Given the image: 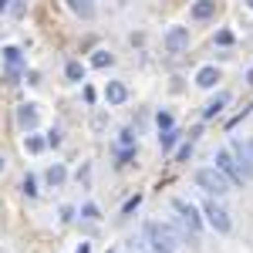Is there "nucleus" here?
Returning <instances> with one entry per match:
<instances>
[{
    "label": "nucleus",
    "instance_id": "nucleus-1",
    "mask_svg": "<svg viewBox=\"0 0 253 253\" xmlns=\"http://www.w3.org/2000/svg\"><path fill=\"white\" fill-rule=\"evenodd\" d=\"M196 186H199L203 193H210V196H226V193H230V179L219 172L216 166L199 169V172H196Z\"/></svg>",
    "mask_w": 253,
    "mask_h": 253
},
{
    "label": "nucleus",
    "instance_id": "nucleus-2",
    "mask_svg": "<svg viewBox=\"0 0 253 253\" xmlns=\"http://www.w3.org/2000/svg\"><path fill=\"white\" fill-rule=\"evenodd\" d=\"M145 236H149V247H152V253H172V250H175L172 233H169L166 226H159V223H145Z\"/></svg>",
    "mask_w": 253,
    "mask_h": 253
},
{
    "label": "nucleus",
    "instance_id": "nucleus-3",
    "mask_svg": "<svg viewBox=\"0 0 253 253\" xmlns=\"http://www.w3.org/2000/svg\"><path fill=\"white\" fill-rule=\"evenodd\" d=\"M203 216H206V223L213 226L216 233H230V226H233V219H230V213L216 203V199H210L206 206H203Z\"/></svg>",
    "mask_w": 253,
    "mask_h": 253
},
{
    "label": "nucleus",
    "instance_id": "nucleus-4",
    "mask_svg": "<svg viewBox=\"0 0 253 253\" xmlns=\"http://www.w3.org/2000/svg\"><path fill=\"white\" fill-rule=\"evenodd\" d=\"M216 169H219V172L226 175L230 182H240V186H243V182L250 179V175H247L243 169H240V166H236L233 152H226V149H223V152H216Z\"/></svg>",
    "mask_w": 253,
    "mask_h": 253
},
{
    "label": "nucleus",
    "instance_id": "nucleus-5",
    "mask_svg": "<svg viewBox=\"0 0 253 253\" xmlns=\"http://www.w3.org/2000/svg\"><path fill=\"white\" fill-rule=\"evenodd\" d=\"M189 47V27H169L166 31V51L169 54H182Z\"/></svg>",
    "mask_w": 253,
    "mask_h": 253
},
{
    "label": "nucleus",
    "instance_id": "nucleus-6",
    "mask_svg": "<svg viewBox=\"0 0 253 253\" xmlns=\"http://www.w3.org/2000/svg\"><path fill=\"white\" fill-rule=\"evenodd\" d=\"M172 206H175V213H179V219H182V223H186L193 233L199 230V226H203V219H199V210H196L193 203H186V199H175Z\"/></svg>",
    "mask_w": 253,
    "mask_h": 253
},
{
    "label": "nucleus",
    "instance_id": "nucleus-7",
    "mask_svg": "<svg viewBox=\"0 0 253 253\" xmlns=\"http://www.w3.org/2000/svg\"><path fill=\"white\" fill-rule=\"evenodd\" d=\"M105 101H108V105H122V101H128V88H125L122 81H108V84H105Z\"/></svg>",
    "mask_w": 253,
    "mask_h": 253
},
{
    "label": "nucleus",
    "instance_id": "nucleus-8",
    "mask_svg": "<svg viewBox=\"0 0 253 253\" xmlns=\"http://www.w3.org/2000/svg\"><path fill=\"white\" fill-rule=\"evenodd\" d=\"M189 14H193V20H210V17H216V0H196Z\"/></svg>",
    "mask_w": 253,
    "mask_h": 253
},
{
    "label": "nucleus",
    "instance_id": "nucleus-9",
    "mask_svg": "<svg viewBox=\"0 0 253 253\" xmlns=\"http://www.w3.org/2000/svg\"><path fill=\"white\" fill-rule=\"evenodd\" d=\"M71 14H78L81 20H91L95 17V0H68Z\"/></svg>",
    "mask_w": 253,
    "mask_h": 253
},
{
    "label": "nucleus",
    "instance_id": "nucleus-10",
    "mask_svg": "<svg viewBox=\"0 0 253 253\" xmlns=\"http://www.w3.org/2000/svg\"><path fill=\"white\" fill-rule=\"evenodd\" d=\"M17 122H20V128H34L38 125V105H20Z\"/></svg>",
    "mask_w": 253,
    "mask_h": 253
},
{
    "label": "nucleus",
    "instance_id": "nucleus-11",
    "mask_svg": "<svg viewBox=\"0 0 253 253\" xmlns=\"http://www.w3.org/2000/svg\"><path fill=\"white\" fill-rule=\"evenodd\" d=\"M216 81H219V71H216L213 64H206V68H199V75H196V84H199V88H213Z\"/></svg>",
    "mask_w": 253,
    "mask_h": 253
},
{
    "label": "nucleus",
    "instance_id": "nucleus-12",
    "mask_svg": "<svg viewBox=\"0 0 253 253\" xmlns=\"http://www.w3.org/2000/svg\"><path fill=\"white\" fill-rule=\"evenodd\" d=\"M226 101H230V95H226V91H223V95H216L213 101H210V105H206V108H203V118H213V115H219V112H223V105H226Z\"/></svg>",
    "mask_w": 253,
    "mask_h": 253
},
{
    "label": "nucleus",
    "instance_id": "nucleus-13",
    "mask_svg": "<svg viewBox=\"0 0 253 253\" xmlns=\"http://www.w3.org/2000/svg\"><path fill=\"white\" fill-rule=\"evenodd\" d=\"M3 61H7V68H10V78H14L17 68H20V51L17 47H3Z\"/></svg>",
    "mask_w": 253,
    "mask_h": 253
},
{
    "label": "nucleus",
    "instance_id": "nucleus-14",
    "mask_svg": "<svg viewBox=\"0 0 253 253\" xmlns=\"http://www.w3.org/2000/svg\"><path fill=\"white\" fill-rule=\"evenodd\" d=\"M64 75H68V81H84V64L81 61H68Z\"/></svg>",
    "mask_w": 253,
    "mask_h": 253
},
{
    "label": "nucleus",
    "instance_id": "nucleus-15",
    "mask_svg": "<svg viewBox=\"0 0 253 253\" xmlns=\"http://www.w3.org/2000/svg\"><path fill=\"white\" fill-rule=\"evenodd\" d=\"M64 179H68L64 166H51V169H47V182H51V186H64Z\"/></svg>",
    "mask_w": 253,
    "mask_h": 253
},
{
    "label": "nucleus",
    "instance_id": "nucleus-16",
    "mask_svg": "<svg viewBox=\"0 0 253 253\" xmlns=\"http://www.w3.org/2000/svg\"><path fill=\"white\" fill-rule=\"evenodd\" d=\"M175 138H179V132H175V128H166V132L159 135V145H162V149L169 152V149H172V145H175Z\"/></svg>",
    "mask_w": 253,
    "mask_h": 253
},
{
    "label": "nucleus",
    "instance_id": "nucleus-17",
    "mask_svg": "<svg viewBox=\"0 0 253 253\" xmlns=\"http://www.w3.org/2000/svg\"><path fill=\"white\" fill-rule=\"evenodd\" d=\"M91 64H95V68H108V64H112V51H105V47H101V51H95Z\"/></svg>",
    "mask_w": 253,
    "mask_h": 253
},
{
    "label": "nucleus",
    "instance_id": "nucleus-18",
    "mask_svg": "<svg viewBox=\"0 0 253 253\" xmlns=\"http://www.w3.org/2000/svg\"><path fill=\"white\" fill-rule=\"evenodd\" d=\"M44 145H47V138H38V135H31V138H27V152H41Z\"/></svg>",
    "mask_w": 253,
    "mask_h": 253
},
{
    "label": "nucleus",
    "instance_id": "nucleus-19",
    "mask_svg": "<svg viewBox=\"0 0 253 253\" xmlns=\"http://www.w3.org/2000/svg\"><path fill=\"white\" fill-rule=\"evenodd\" d=\"M156 122H159V128H162V132H166V128H172V115H169V112H159Z\"/></svg>",
    "mask_w": 253,
    "mask_h": 253
},
{
    "label": "nucleus",
    "instance_id": "nucleus-20",
    "mask_svg": "<svg viewBox=\"0 0 253 253\" xmlns=\"http://www.w3.org/2000/svg\"><path fill=\"white\" fill-rule=\"evenodd\" d=\"M24 193H27V196H38V182H34V175H27V179H24Z\"/></svg>",
    "mask_w": 253,
    "mask_h": 253
},
{
    "label": "nucleus",
    "instance_id": "nucleus-21",
    "mask_svg": "<svg viewBox=\"0 0 253 253\" xmlns=\"http://www.w3.org/2000/svg\"><path fill=\"white\" fill-rule=\"evenodd\" d=\"M189 156H193V142H186V145H182V149L175 152V159H179V162H186Z\"/></svg>",
    "mask_w": 253,
    "mask_h": 253
},
{
    "label": "nucleus",
    "instance_id": "nucleus-22",
    "mask_svg": "<svg viewBox=\"0 0 253 253\" xmlns=\"http://www.w3.org/2000/svg\"><path fill=\"white\" fill-rule=\"evenodd\" d=\"M81 216H84V219H98V206H95V203H88V206L81 210Z\"/></svg>",
    "mask_w": 253,
    "mask_h": 253
},
{
    "label": "nucleus",
    "instance_id": "nucleus-23",
    "mask_svg": "<svg viewBox=\"0 0 253 253\" xmlns=\"http://www.w3.org/2000/svg\"><path fill=\"white\" fill-rule=\"evenodd\" d=\"M216 44H233V34H230V31H219V34H216Z\"/></svg>",
    "mask_w": 253,
    "mask_h": 253
},
{
    "label": "nucleus",
    "instance_id": "nucleus-24",
    "mask_svg": "<svg viewBox=\"0 0 253 253\" xmlns=\"http://www.w3.org/2000/svg\"><path fill=\"white\" fill-rule=\"evenodd\" d=\"M132 142H135V138H132V128H125V132H122V145H132Z\"/></svg>",
    "mask_w": 253,
    "mask_h": 253
},
{
    "label": "nucleus",
    "instance_id": "nucleus-25",
    "mask_svg": "<svg viewBox=\"0 0 253 253\" xmlns=\"http://www.w3.org/2000/svg\"><path fill=\"white\" fill-rule=\"evenodd\" d=\"M138 203H142L138 196H135V199H128V203H125V213H132V210H138Z\"/></svg>",
    "mask_w": 253,
    "mask_h": 253
},
{
    "label": "nucleus",
    "instance_id": "nucleus-26",
    "mask_svg": "<svg viewBox=\"0 0 253 253\" xmlns=\"http://www.w3.org/2000/svg\"><path fill=\"white\" fill-rule=\"evenodd\" d=\"M78 253H91V250H88V243H81V247H78Z\"/></svg>",
    "mask_w": 253,
    "mask_h": 253
},
{
    "label": "nucleus",
    "instance_id": "nucleus-27",
    "mask_svg": "<svg viewBox=\"0 0 253 253\" xmlns=\"http://www.w3.org/2000/svg\"><path fill=\"white\" fill-rule=\"evenodd\" d=\"M0 169H3V156H0Z\"/></svg>",
    "mask_w": 253,
    "mask_h": 253
},
{
    "label": "nucleus",
    "instance_id": "nucleus-28",
    "mask_svg": "<svg viewBox=\"0 0 253 253\" xmlns=\"http://www.w3.org/2000/svg\"><path fill=\"white\" fill-rule=\"evenodd\" d=\"M247 3H250V7H253V0H247Z\"/></svg>",
    "mask_w": 253,
    "mask_h": 253
}]
</instances>
